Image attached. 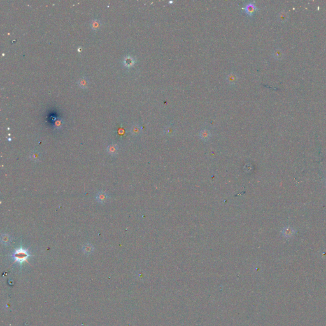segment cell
Wrapping results in <instances>:
<instances>
[{"label":"cell","instance_id":"5bb4252c","mask_svg":"<svg viewBox=\"0 0 326 326\" xmlns=\"http://www.w3.org/2000/svg\"><path fill=\"white\" fill-rule=\"evenodd\" d=\"M1 241L3 245H8L10 242V236L7 234H4L1 236Z\"/></svg>","mask_w":326,"mask_h":326},{"label":"cell","instance_id":"52a82bcc","mask_svg":"<svg viewBox=\"0 0 326 326\" xmlns=\"http://www.w3.org/2000/svg\"><path fill=\"white\" fill-rule=\"evenodd\" d=\"M91 28L94 31H98L101 28V22L99 21V19H94L90 23Z\"/></svg>","mask_w":326,"mask_h":326},{"label":"cell","instance_id":"9a60e30c","mask_svg":"<svg viewBox=\"0 0 326 326\" xmlns=\"http://www.w3.org/2000/svg\"><path fill=\"white\" fill-rule=\"evenodd\" d=\"M273 57L277 59H281L283 57V52L280 49H277L273 52Z\"/></svg>","mask_w":326,"mask_h":326},{"label":"cell","instance_id":"4fadbf2b","mask_svg":"<svg viewBox=\"0 0 326 326\" xmlns=\"http://www.w3.org/2000/svg\"><path fill=\"white\" fill-rule=\"evenodd\" d=\"M30 158L33 161H38L40 159L41 154L38 151H33L31 153Z\"/></svg>","mask_w":326,"mask_h":326},{"label":"cell","instance_id":"9c48e42d","mask_svg":"<svg viewBox=\"0 0 326 326\" xmlns=\"http://www.w3.org/2000/svg\"><path fill=\"white\" fill-rule=\"evenodd\" d=\"M130 132L132 134L133 136H138L140 135L141 132V129L139 124H134L131 126V129H130Z\"/></svg>","mask_w":326,"mask_h":326},{"label":"cell","instance_id":"ba28073f","mask_svg":"<svg viewBox=\"0 0 326 326\" xmlns=\"http://www.w3.org/2000/svg\"><path fill=\"white\" fill-rule=\"evenodd\" d=\"M226 80H227L228 83L231 84V85H234L238 81V76L235 73H231L227 76Z\"/></svg>","mask_w":326,"mask_h":326},{"label":"cell","instance_id":"8992f818","mask_svg":"<svg viewBox=\"0 0 326 326\" xmlns=\"http://www.w3.org/2000/svg\"><path fill=\"white\" fill-rule=\"evenodd\" d=\"M294 233V229L292 227H290V226H287V227L284 228L282 231V235H283V236L286 238H290L291 236H292Z\"/></svg>","mask_w":326,"mask_h":326},{"label":"cell","instance_id":"ac0fdd59","mask_svg":"<svg viewBox=\"0 0 326 326\" xmlns=\"http://www.w3.org/2000/svg\"><path fill=\"white\" fill-rule=\"evenodd\" d=\"M63 124V121L61 118H58L54 122V126L56 128H60Z\"/></svg>","mask_w":326,"mask_h":326},{"label":"cell","instance_id":"5b68a950","mask_svg":"<svg viewBox=\"0 0 326 326\" xmlns=\"http://www.w3.org/2000/svg\"><path fill=\"white\" fill-rule=\"evenodd\" d=\"M199 136L202 140L206 141L210 138L211 133L208 129H205L200 131V133L199 134Z\"/></svg>","mask_w":326,"mask_h":326},{"label":"cell","instance_id":"6da1fadb","mask_svg":"<svg viewBox=\"0 0 326 326\" xmlns=\"http://www.w3.org/2000/svg\"><path fill=\"white\" fill-rule=\"evenodd\" d=\"M29 254L22 248H19L15 251L13 254V258L15 262L22 263L26 261L28 258Z\"/></svg>","mask_w":326,"mask_h":326},{"label":"cell","instance_id":"7a4b0ae2","mask_svg":"<svg viewBox=\"0 0 326 326\" xmlns=\"http://www.w3.org/2000/svg\"><path fill=\"white\" fill-rule=\"evenodd\" d=\"M136 63V59L135 57L131 55H127L124 57L123 59H122V64L124 66L127 68H130L133 67L135 65Z\"/></svg>","mask_w":326,"mask_h":326},{"label":"cell","instance_id":"3957f363","mask_svg":"<svg viewBox=\"0 0 326 326\" xmlns=\"http://www.w3.org/2000/svg\"><path fill=\"white\" fill-rule=\"evenodd\" d=\"M242 10H243L249 16H252L258 10V8L255 6L254 2H250L242 8Z\"/></svg>","mask_w":326,"mask_h":326},{"label":"cell","instance_id":"2e32d148","mask_svg":"<svg viewBox=\"0 0 326 326\" xmlns=\"http://www.w3.org/2000/svg\"><path fill=\"white\" fill-rule=\"evenodd\" d=\"M174 131H175L174 128H173V127H172L171 126H167V127L165 128V130H164L165 133H166V135H168L169 136L172 135L174 133Z\"/></svg>","mask_w":326,"mask_h":326},{"label":"cell","instance_id":"7c38bea8","mask_svg":"<svg viewBox=\"0 0 326 326\" xmlns=\"http://www.w3.org/2000/svg\"><path fill=\"white\" fill-rule=\"evenodd\" d=\"M94 248L93 245H91V243H87L83 247L82 249L84 254L88 255V254H91L93 252Z\"/></svg>","mask_w":326,"mask_h":326},{"label":"cell","instance_id":"30bf717a","mask_svg":"<svg viewBox=\"0 0 326 326\" xmlns=\"http://www.w3.org/2000/svg\"><path fill=\"white\" fill-rule=\"evenodd\" d=\"M96 200L99 203H105L108 199V195L104 192H99L96 196Z\"/></svg>","mask_w":326,"mask_h":326},{"label":"cell","instance_id":"277c9868","mask_svg":"<svg viewBox=\"0 0 326 326\" xmlns=\"http://www.w3.org/2000/svg\"><path fill=\"white\" fill-rule=\"evenodd\" d=\"M77 84L79 87L82 88V89H87L89 84V80H88L86 76H82V77H81L78 80Z\"/></svg>","mask_w":326,"mask_h":326},{"label":"cell","instance_id":"8fae6325","mask_svg":"<svg viewBox=\"0 0 326 326\" xmlns=\"http://www.w3.org/2000/svg\"><path fill=\"white\" fill-rule=\"evenodd\" d=\"M118 151V146L116 144H110L107 147V152H108L110 155L114 156L117 154Z\"/></svg>","mask_w":326,"mask_h":326},{"label":"cell","instance_id":"e0dca14e","mask_svg":"<svg viewBox=\"0 0 326 326\" xmlns=\"http://www.w3.org/2000/svg\"><path fill=\"white\" fill-rule=\"evenodd\" d=\"M278 18H279V20L282 22L286 21L287 18H288V15H287V12H285V11H282V12L279 14Z\"/></svg>","mask_w":326,"mask_h":326}]
</instances>
